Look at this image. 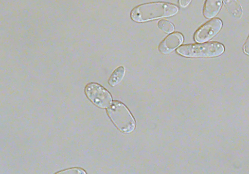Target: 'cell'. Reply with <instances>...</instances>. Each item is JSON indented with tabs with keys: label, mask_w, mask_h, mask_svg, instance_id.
Instances as JSON below:
<instances>
[{
	"label": "cell",
	"mask_w": 249,
	"mask_h": 174,
	"mask_svg": "<svg viewBox=\"0 0 249 174\" xmlns=\"http://www.w3.org/2000/svg\"><path fill=\"white\" fill-rule=\"evenodd\" d=\"M192 0H179V3L181 7L184 8L187 7Z\"/></svg>",
	"instance_id": "4fadbf2b"
},
{
	"label": "cell",
	"mask_w": 249,
	"mask_h": 174,
	"mask_svg": "<svg viewBox=\"0 0 249 174\" xmlns=\"http://www.w3.org/2000/svg\"><path fill=\"white\" fill-rule=\"evenodd\" d=\"M224 46L217 42L184 45L177 49V52L184 57L207 58L220 56L224 51Z\"/></svg>",
	"instance_id": "7a4b0ae2"
},
{
	"label": "cell",
	"mask_w": 249,
	"mask_h": 174,
	"mask_svg": "<svg viewBox=\"0 0 249 174\" xmlns=\"http://www.w3.org/2000/svg\"><path fill=\"white\" fill-rule=\"evenodd\" d=\"M159 28L164 32L170 33L174 31V26L169 21L165 19H161L158 23Z\"/></svg>",
	"instance_id": "30bf717a"
},
{
	"label": "cell",
	"mask_w": 249,
	"mask_h": 174,
	"mask_svg": "<svg viewBox=\"0 0 249 174\" xmlns=\"http://www.w3.org/2000/svg\"><path fill=\"white\" fill-rule=\"evenodd\" d=\"M229 12L235 18H240L242 15V9L237 0H223Z\"/></svg>",
	"instance_id": "ba28073f"
},
{
	"label": "cell",
	"mask_w": 249,
	"mask_h": 174,
	"mask_svg": "<svg viewBox=\"0 0 249 174\" xmlns=\"http://www.w3.org/2000/svg\"><path fill=\"white\" fill-rule=\"evenodd\" d=\"M222 5V0H205L203 14L207 18L215 16L219 12Z\"/></svg>",
	"instance_id": "52a82bcc"
},
{
	"label": "cell",
	"mask_w": 249,
	"mask_h": 174,
	"mask_svg": "<svg viewBox=\"0 0 249 174\" xmlns=\"http://www.w3.org/2000/svg\"><path fill=\"white\" fill-rule=\"evenodd\" d=\"M222 26V22L219 18H214L208 21L196 31L195 40L198 43L207 41L220 31Z\"/></svg>",
	"instance_id": "5b68a950"
},
{
	"label": "cell",
	"mask_w": 249,
	"mask_h": 174,
	"mask_svg": "<svg viewBox=\"0 0 249 174\" xmlns=\"http://www.w3.org/2000/svg\"><path fill=\"white\" fill-rule=\"evenodd\" d=\"M87 173L82 168H71L62 170L60 172L56 173V174H85Z\"/></svg>",
	"instance_id": "8fae6325"
},
{
	"label": "cell",
	"mask_w": 249,
	"mask_h": 174,
	"mask_svg": "<svg viewBox=\"0 0 249 174\" xmlns=\"http://www.w3.org/2000/svg\"><path fill=\"white\" fill-rule=\"evenodd\" d=\"M107 113L116 127L124 133H130L135 127L134 118L126 107L119 101H114L107 109Z\"/></svg>",
	"instance_id": "3957f363"
},
{
	"label": "cell",
	"mask_w": 249,
	"mask_h": 174,
	"mask_svg": "<svg viewBox=\"0 0 249 174\" xmlns=\"http://www.w3.org/2000/svg\"><path fill=\"white\" fill-rule=\"evenodd\" d=\"M243 51L245 54L249 56V35L243 46Z\"/></svg>",
	"instance_id": "7c38bea8"
},
{
	"label": "cell",
	"mask_w": 249,
	"mask_h": 174,
	"mask_svg": "<svg viewBox=\"0 0 249 174\" xmlns=\"http://www.w3.org/2000/svg\"><path fill=\"white\" fill-rule=\"evenodd\" d=\"M183 40V37L180 33L174 32L168 35L161 42L159 46V50L162 54H168L178 47Z\"/></svg>",
	"instance_id": "8992f818"
},
{
	"label": "cell",
	"mask_w": 249,
	"mask_h": 174,
	"mask_svg": "<svg viewBox=\"0 0 249 174\" xmlns=\"http://www.w3.org/2000/svg\"><path fill=\"white\" fill-rule=\"evenodd\" d=\"M85 93L88 98L100 108H108L111 104L112 97L110 94L98 83H88L85 87Z\"/></svg>",
	"instance_id": "277c9868"
},
{
	"label": "cell",
	"mask_w": 249,
	"mask_h": 174,
	"mask_svg": "<svg viewBox=\"0 0 249 174\" xmlns=\"http://www.w3.org/2000/svg\"><path fill=\"white\" fill-rule=\"evenodd\" d=\"M125 74L124 67L121 66L117 68L111 75L109 79L108 83L112 86L118 84L123 79Z\"/></svg>",
	"instance_id": "9c48e42d"
},
{
	"label": "cell",
	"mask_w": 249,
	"mask_h": 174,
	"mask_svg": "<svg viewBox=\"0 0 249 174\" xmlns=\"http://www.w3.org/2000/svg\"><path fill=\"white\" fill-rule=\"evenodd\" d=\"M178 10V7L172 3L154 2L135 7L131 11L130 16L133 21L142 22L172 16L177 13Z\"/></svg>",
	"instance_id": "6da1fadb"
}]
</instances>
